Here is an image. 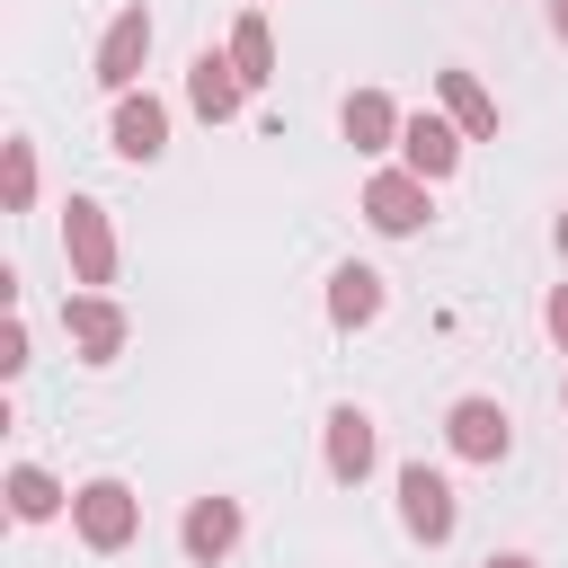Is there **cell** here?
<instances>
[{
	"label": "cell",
	"mask_w": 568,
	"mask_h": 568,
	"mask_svg": "<svg viewBox=\"0 0 568 568\" xmlns=\"http://www.w3.org/2000/svg\"><path fill=\"white\" fill-rule=\"evenodd\" d=\"M71 532H80L89 550H124V541L142 532V497H133L124 479H89V488H71Z\"/></svg>",
	"instance_id": "obj_1"
},
{
	"label": "cell",
	"mask_w": 568,
	"mask_h": 568,
	"mask_svg": "<svg viewBox=\"0 0 568 568\" xmlns=\"http://www.w3.org/2000/svg\"><path fill=\"white\" fill-rule=\"evenodd\" d=\"M62 248H71V275H80L89 293L115 284V222H106L98 195H71V213H62Z\"/></svg>",
	"instance_id": "obj_2"
},
{
	"label": "cell",
	"mask_w": 568,
	"mask_h": 568,
	"mask_svg": "<svg viewBox=\"0 0 568 568\" xmlns=\"http://www.w3.org/2000/svg\"><path fill=\"white\" fill-rule=\"evenodd\" d=\"M426 178L417 169H373L364 178V222L382 231V240H408V231H426Z\"/></svg>",
	"instance_id": "obj_3"
},
{
	"label": "cell",
	"mask_w": 568,
	"mask_h": 568,
	"mask_svg": "<svg viewBox=\"0 0 568 568\" xmlns=\"http://www.w3.org/2000/svg\"><path fill=\"white\" fill-rule=\"evenodd\" d=\"M142 62H151V9H115L106 36H98V89L106 98H133Z\"/></svg>",
	"instance_id": "obj_4"
},
{
	"label": "cell",
	"mask_w": 568,
	"mask_h": 568,
	"mask_svg": "<svg viewBox=\"0 0 568 568\" xmlns=\"http://www.w3.org/2000/svg\"><path fill=\"white\" fill-rule=\"evenodd\" d=\"M399 524L435 550V541H453V524H462V506H453V488H444V470H426V462H408L399 470Z\"/></svg>",
	"instance_id": "obj_5"
},
{
	"label": "cell",
	"mask_w": 568,
	"mask_h": 568,
	"mask_svg": "<svg viewBox=\"0 0 568 568\" xmlns=\"http://www.w3.org/2000/svg\"><path fill=\"white\" fill-rule=\"evenodd\" d=\"M62 328H71V346H80L89 364H115L124 337H133V320L115 311V293H71V302H62Z\"/></svg>",
	"instance_id": "obj_6"
},
{
	"label": "cell",
	"mask_w": 568,
	"mask_h": 568,
	"mask_svg": "<svg viewBox=\"0 0 568 568\" xmlns=\"http://www.w3.org/2000/svg\"><path fill=\"white\" fill-rule=\"evenodd\" d=\"M186 106H195V115H204V124H231V115H240V106H248V80H240V62H231V53H213V44H204V53H195V62H186Z\"/></svg>",
	"instance_id": "obj_7"
},
{
	"label": "cell",
	"mask_w": 568,
	"mask_h": 568,
	"mask_svg": "<svg viewBox=\"0 0 568 568\" xmlns=\"http://www.w3.org/2000/svg\"><path fill=\"white\" fill-rule=\"evenodd\" d=\"M462 142H470V133H462L453 115H408V124H399V169H417V178L435 186V178L462 169Z\"/></svg>",
	"instance_id": "obj_8"
},
{
	"label": "cell",
	"mask_w": 568,
	"mask_h": 568,
	"mask_svg": "<svg viewBox=\"0 0 568 568\" xmlns=\"http://www.w3.org/2000/svg\"><path fill=\"white\" fill-rule=\"evenodd\" d=\"M444 444H453L462 462H506V444H515V417H506L497 399H453V417H444Z\"/></svg>",
	"instance_id": "obj_9"
},
{
	"label": "cell",
	"mask_w": 568,
	"mask_h": 568,
	"mask_svg": "<svg viewBox=\"0 0 568 568\" xmlns=\"http://www.w3.org/2000/svg\"><path fill=\"white\" fill-rule=\"evenodd\" d=\"M178 541H186L195 568H222V559L240 550V497H195L186 524H178Z\"/></svg>",
	"instance_id": "obj_10"
},
{
	"label": "cell",
	"mask_w": 568,
	"mask_h": 568,
	"mask_svg": "<svg viewBox=\"0 0 568 568\" xmlns=\"http://www.w3.org/2000/svg\"><path fill=\"white\" fill-rule=\"evenodd\" d=\"M106 133H115L124 160H160V151H169V106H160L151 89H133V98H115V124H106Z\"/></svg>",
	"instance_id": "obj_11"
},
{
	"label": "cell",
	"mask_w": 568,
	"mask_h": 568,
	"mask_svg": "<svg viewBox=\"0 0 568 568\" xmlns=\"http://www.w3.org/2000/svg\"><path fill=\"white\" fill-rule=\"evenodd\" d=\"M373 453H382L373 417H364L355 399H346V408H328V479H346V488H355V479L373 470Z\"/></svg>",
	"instance_id": "obj_12"
},
{
	"label": "cell",
	"mask_w": 568,
	"mask_h": 568,
	"mask_svg": "<svg viewBox=\"0 0 568 568\" xmlns=\"http://www.w3.org/2000/svg\"><path fill=\"white\" fill-rule=\"evenodd\" d=\"M435 98H444V115H453V124H462L470 142H488V133H497V98L479 89V71L444 62V71H435Z\"/></svg>",
	"instance_id": "obj_13"
},
{
	"label": "cell",
	"mask_w": 568,
	"mask_h": 568,
	"mask_svg": "<svg viewBox=\"0 0 568 568\" xmlns=\"http://www.w3.org/2000/svg\"><path fill=\"white\" fill-rule=\"evenodd\" d=\"M399 124H408V115H399L382 89H355V98L337 106V133H346L355 151H399Z\"/></svg>",
	"instance_id": "obj_14"
},
{
	"label": "cell",
	"mask_w": 568,
	"mask_h": 568,
	"mask_svg": "<svg viewBox=\"0 0 568 568\" xmlns=\"http://www.w3.org/2000/svg\"><path fill=\"white\" fill-rule=\"evenodd\" d=\"M328 320H337V328L382 320V275H373V266H337V275H328Z\"/></svg>",
	"instance_id": "obj_15"
},
{
	"label": "cell",
	"mask_w": 568,
	"mask_h": 568,
	"mask_svg": "<svg viewBox=\"0 0 568 568\" xmlns=\"http://www.w3.org/2000/svg\"><path fill=\"white\" fill-rule=\"evenodd\" d=\"M222 53L240 62V80H248V89H266V80H275V27H266L257 9H240V27H231V44H222Z\"/></svg>",
	"instance_id": "obj_16"
},
{
	"label": "cell",
	"mask_w": 568,
	"mask_h": 568,
	"mask_svg": "<svg viewBox=\"0 0 568 568\" xmlns=\"http://www.w3.org/2000/svg\"><path fill=\"white\" fill-rule=\"evenodd\" d=\"M9 515H18V524H53V515H62V479L36 470V462H18V470H9Z\"/></svg>",
	"instance_id": "obj_17"
},
{
	"label": "cell",
	"mask_w": 568,
	"mask_h": 568,
	"mask_svg": "<svg viewBox=\"0 0 568 568\" xmlns=\"http://www.w3.org/2000/svg\"><path fill=\"white\" fill-rule=\"evenodd\" d=\"M0 204L9 213L36 204V142H0Z\"/></svg>",
	"instance_id": "obj_18"
},
{
	"label": "cell",
	"mask_w": 568,
	"mask_h": 568,
	"mask_svg": "<svg viewBox=\"0 0 568 568\" xmlns=\"http://www.w3.org/2000/svg\"><path fill=\"white\" fill-rule=\"evenodd\" d=\"M0 373H9V382L27 373V320H18V311L0 320Z\"/></svg>",
	"instance_id": "obj_19"
},
{
	"label": "cell",
	"mask_w": 568,
	"mask_h": 568,
	"mask_svg": "<svg viewBox=\"0 0 568 568\" xmlns=\"http://www.w3.org/2000/svg\"><path fill=\"white\" fill-rule=\"evenodd\" d=\"M541 328L568 346V284H550V302H541Z\"/></svg>",
	"instance_id": "obj_20"
},
{
	"label": "cell",
	"mask_w": 568,
	"mask_h": 568,
	"mask_svg": "<svg viewBox=\"0 0 568 568\" xmlns=\"http://www.w3.org/2000/svg\"><path fill=\"white\" fill-rule=\"evenodd\" d=\"M550 36H559V44H568V0H550Z\"/></svg>",
	"instance_id": "obj_21"
},
{
	"label": "cell",
	"mask_w": 568,
	"mask_h": 568,
	"mask_svg": "<svg viewBox=\"0 0 568 568\" xmlns=\"http://www.w3.org/2000/svg\"><path fill=\"white\" fill-rule=\"evenodd\" d=\"M479 568H532V559H524V550H506V559H479Z\"/></svg>",
	"instance_id": "obj_22"
},
{
	"label": "cell",
	"mask_w": 568,
	"mask_h": 568,
	"mask_svg": "<svg viewBox=\"0 0 568 568\" xmlns=\"http://www.w3.org/2000/svg\"><path fill=\"white\" fill-rule=\"evenodd\" d=\"M559 257H568V213H559Z\"/></svg>",
	"instance_id": "obj_23"
}]
</instances>
